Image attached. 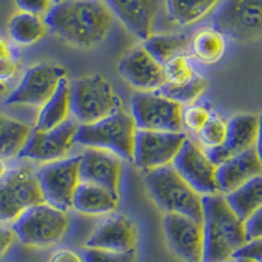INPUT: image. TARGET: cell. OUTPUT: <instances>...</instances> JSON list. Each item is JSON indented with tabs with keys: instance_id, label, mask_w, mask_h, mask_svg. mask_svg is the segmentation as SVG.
<instances>
[{
	"instance_id": "6da1fadb",
	"label": "cell",
	"mask_w": 262,
	"mask_h": 262,
	"mask_svg": "<svg viewBox=\"0 0 262 262\" xmlns=\"http://www.w3.org/2000/svg\"><path fill=\"white\" fill-rule=\"evenodd\" d=\"M48 29L76 48L101 43L111 32L113 13L104 0H62L45 15Z\"/></svg>"
},
{
	"instance_id": "7a4b0ae2",
	"label": "cell",
	"mask_w": 262,
	"mask_h": 262,
	"mask_svg": "<svg viewBox=\"0 0 262 262\" xmlns=\"http://www.w3.org/2000/svg\"><path fill=\"white\" fill-rule=\"evenodd\" d=\"M203 262H227L248 243L244 222L232 211L223 194L205 195Z\"/></svg>"
},
{
	"instance_id": "3957f363",
	"label": "cell",
	"mask_w": 262,
	"mask_h": 262,
	"mask_svg": "<svg viewBox=\"0 0 262 262\" xmlns=\"http://www.w3.org/2000/svg\"><path fill=\"white\" fill-rule=\"evenodd\" d=\"M144 184L152 201L165 214L185 215L203 223V196L184 181L172 165L147 172Z\"/></svg>"
},
{
	"instance_id": "277c9868",
	"label": "cell",
	"mask_w": 262,
	"mask_h": 262,
	"mask_svg": "<svg viewBox=\"0 0 262 262\" xmlns=\"http://www.w3.org/2000/svg\"><path fill=\"white\" fill-rule=\"evenodd\" d=\"M137 130L133 116L119 111L95 123L79 126L75 143L109 151L122 160L134 163Z\"/></svg>"
},
{
	"instance_id": "5b68a950",
	"label": "cell",
	"mask_w": 262,
	"mask_h": 262,
	"mask_svg": "<svg viewBox=\"0 0 262 262\" xmlns=\"http://www.w3.org/2000/svg\"><path fill=\"white\" fill-rule=\"evenodd\" d=\"M122 111V101L102 75H88L71 84V112L80 125H90Z\"/></svg>"
},
{
	"instance_id": "8992f818",
	"label": "cell",
	"mask_w": 262,
	"mask_h": 262,
	"mask_svg": "<svg viewBox=\"0 0 262 262\" xmlns=\"http://www.w3.org/2000/svg\"><path fill=\"white\" fill-rule=\"evenodd\" d=\"M67 228L69 215L46 202L28 209L12 224L16 237L23 244L36 248L59 243Z\"/></svg>"
},
{
	"instance_id": "52a82bcc",
	"label": "cell",
	"mask_w": 262,
	"mask_h": 262,
	"mask_svg": "<svg viewBox=\"0 0 262 262\" xmlns=\"http://www.w3.org/2000/svg\"><path fill=\"white\" fill-rule=\"evenodd\" d=\"M36 172L28 165L9 169L0 181V222H15L33 206L43 203Z\"/></svg>"
},
{
	"instance_id": "ba28073f",
	"label": "cell",
	"mask_w": 262,
	"mask_h": 262,
	"mask_svg": "<svg viewBox=\"0 0 262 262\" xmlns=\"http://www.w3.org/2000/svg\"><path fill=\"white\" fill-rule=\"evenodd\" d=\"M81 155L42 164L36 170L43 200L49 205L67 211L72 209L74 194L80 184Z\"/></svg>"
},
{
	"instance_id": "9c48e42d",
	"label": "cell",
	"mask_w": 262,
	"mask_h": 262,
	"mask_svg": "<svg viewBox=\"0 0 262 262\" xmlns=\"http://www.w3.org/2000/svg\"><path fill=\"white\" fill-rule=\"evenodd\" d=\"M215 29L238 42L262 37V0H227L212 17Z\"/></svg>"
},
{
	"instance_id": "30bf717a",
	"label": "cell",
	"mask_w": 262,
	"mask_h": 262,
	"mask_svg": "<svg viewBox=\"0 0 262 262\" xmlns=\"http://www.w3.org/2000/svg\"><path fill=\"white\" fill-rule=\"evenodd\" d=\"M131 116L138 130L180 133L182 105L158 92H138L131 98Z\"/></svg>"
},
{
	"instance_id": "8fae6325",
	"label": "cell",
	"mask_w": 262,
	"mask_h": 262,
	"mask_svg": "<svg viewBox=\"0 0 262 262\" xmlns=\"http://www.w3.org/2000/svg\"><path fill=\"white\" fill-rule=\"evenodd\" d=\"M64 78H67V71L62 66L38 63L25 71L21 81L9 93L6 102L9 105L43 106Z\"/></svg>"
},
{
	"instance_id": "7c38bea8",
	"label": "cell",
	"mask_w": 262,
	"mask_h": 262,
	"mask_svg": "<svg viewBox=\"0 0 262 262\" xmlns=\"http://www.w3.org/2000/svg\"><path fill=\"white\" fill-rule=\"evenodd\" d=\"M186 138L188 137L182 131L165 133L137 130L134 148L135 165L147 172L172 165L173 159L176 158Z\"/></svg>"
},
{
	"instance_id": "4fadbf2b",
	"label": "cell",
	"mask_w": 262,
	"mask_h": 262,
	"mask_svg": "<svg viewBox=\"0 0 262 262\" xmlns=\"http://www.w3.org/2000/svg\"><path fill=\"white\" fill-rule=\"evenodd\" d=\"M80 123L76 119H67L64 123L48 131L33 128L27 144L18 158L38 163H50L66 159L75 143V135Z\"/></svg>"
},
{
	"instance_id": "5bb4252c",
	"label": "cell",
	"mask_w": 262,
	"mask_h": 262,
	"mask_svg": "<svg viewBox=\"0 0 262 262\" xmlns=\"http://www.w3.org/2000/svg\"><path fill=\"white\" fill-rule=\"evenodd\" d=\"M172 167L202 196L219 194L216 167L207 159L203 148L189 138H186L176 158L173 159Z\"/></svg>"
},
{
	"instance_id": "9a60e30c",
	"label": "cell",
	"mask_w": 262,
	"mask_h": 262,
	"mask_svg": "<svg viewBox=\"0 0 262 262\" xmlns=\"http://www.w3.org/2000/svg\"><path fill=\"white\" fill-rule=\"evenodd\" d=\"M164 233L168 245L185 262H203L205 237L203 224L180 214H165Z\"/></svg>"
},
{
	"instance_id": "2e32d148",
	"label": "cell",
	"mask_w": 262,
	"mask_h": 262,
	"mask_svg": "<svg viewBox=\"0 0 262 262\" xmlns=\"http://www.w3.org/2000/svg\"><path fill=\"white\" fill-rule=\"evenodd\" d=\"M118 72L123 80L139 92H155L165 84L164 67L142 46H135L122 55Z\"/></svg>"
},
{
	"instance_id": "e0dca14e",
	"label": "cell",
	"mask_w": 262,
	"mask_h": 262,
	"mask_svg": "<svg viewBox=\"0 0 262 262\" xmlns=\"http://www.w3.org/2000/svg\"><path fill=\"white\" fill-rule=\"evenodd\" d=\"M122 164L121 159L109 151L86 148L81 154L80 182L98 185L118 194Z\"/></svg>"
},
{
	"instance_id": "ac0fdd59",
	"label": "cell",
	"mask_w": 262,
	"mask_h": 262,
	"mask_svg": "<svg viewBox=\"0 0 262 262\" xmlns=\"http://www.w3.org/2000/svg\"><path fill=\"white\" fill-rule=\"evenodd\" d=\"M138 235L131 219L125 215H112L97 226L91 237L86 240V248L128 252L135 250Z\"/></svg>"
},
{
	"instance_id": "d6986e66",
	"label": "cell",
	"mask_w": 262,
	"mask_h": 262,
	"mask_svg": "<svg viewBox=\"0 0 262 262\" xmlns=\"http://www.w3.org/2000/svg\"><path fill=\"white\" fill-rule=\"evenodd\" d=\"M104 3L135 37L146 41L151 36L160 0H104Z\"/></svg>"
},
{
	"instance_id": "ffe728a7",
	"label": "cell",
	"mask_w": 262,
	"mask_h": 262,
	"mask_svg": "<svg viewBox=\"0 0 262 262\" xmlns=\"http://www.w3.org/2000/svg\"><path fill=\"white\" fill-rule=\"evenodd\" d=\"M259 174H262V163L254 147L233 155L216 167L217 190L226 195Z\"/></svg>"
},
{
	"instance_id": "44dd1931",
	"label": "cell",
	"mask_w": 262,
	"mask_h": 262,
	"mask_svg": "<svg viewBox=\"0 0 262 262\" xmlns=\"http://www.w3.org/2000/svg\"><path fill=\"white\" fill-rule=\"evenodd\" d=\"M118 203V194L98 185L80 182L75 190L72 209L86 215H104L113 212Z\"/></svg>"
},
{
	"instance_id": "7402d4cb",
	"label": "cell",
	"mask_w": 262,
	"mask_h": 262,
	"mask_svg": "<svg viewBox=\"0 0 262 262\" xmlns=\"http://www.w3.org/2000/svg\"><path fill=\"white\" fill-rule=\"evenodd\" d=\"M71 112V84L69 79L60 80L57 91L41 106L34 128L41 131H48L64 123L69 119Z\"/></svg>"
},
{
	"instance_id": "603a6c76",
	"label": "cell",
	"mask_w": 262,
	"mask_h": 262,
	"mask_svg": "<svg viewBox=\"0 0 262 262\" xmlns=\"http://www.w3.org/2000/svg\"><path fill=\"white\" fill-rule=\"evenodd\" d=\"M259 116L254 114H237L227 122V137L224 146L232 155L254 148L258 139Z\"/></svg>"
},
{
	"instance_id": "cb8c5ba5",
	"label": "cell",
	"mask_w": 262,
	"mask_h": 262,
	"mask_svg": "<svg viewBox=\"0 0 262 262\" xmlns=\"http://www.w3.org/2000/svg\"><path fill=\"white\" fill-rule=\"evenodd\" d=\"M224 196L232 211L245 222L262 207V174L249 180Z\"/></svg>"
},
{
	"instance_id": "d4e9b609",
	"label": "cell",
	"mask_w": 262,
	"mask_h": 262,
	"mask_svg": "<svg viewBox=\"0 0 262 262\" xmlns=\"http://www.w3.org/2000/svg\"><path fill=\"white\" fill-rule=\"evenodd\" d=\"M32 131L33 127L28 123L0 114V158H18Z\"/></svg>"
},
{
	"instance_id": "484cf974",
	"label": "cell",
	"mask_w": 262,
	"mask_h": 262,
	"mask_svg": "<svg viewBox=\"0 0 262 262\" xmlns=\"http://www.w3.org/2000/svg\"><path fill=\"white\" fill-rule=\"evenodd\" d=\"M191 41L185 34H155L143 42V48L161 66L179 55H185Z\"/></svg>"
},
{
	"instance_id": "4316f807",
	"label": "cell",
	"mask_w": 262,
	"mask_h": 262,
	"mask_svg": "<svg viewBox=\"0 0 262 262\" xmlns=\"http://www.w3.org/2000/svg\"><path fill=\"white\" fill-rule=\"evenodd\" d=\"M48 27L39 16L18 12L8 23V34L16 45L30 46L45 37Z\"/></svg>"
},
{
	"instance_id": "83f0119b",
	"label": "cell",
	"mask_w": 262,
	"mask_h": 262,
	"mask_svg": "<svg viewBox=\"0 0 262 262\" xmlns=\"http://www.w3.org/2000/svg\"><path fill=\"white\" fill-rule=\"evenodd\" d=\"M226 36L215 28H202L194 34L191 39V53L205 64L221 60L226 53Z\"/></svg>"
},
{
	"instance_id": "f1b7e54d",
	"label": "cell",
	"mask_w": 262,
	"mask_h": 262,
	"mask_svg": "<svg viewBox=\"0 0 262 262\" xmlns=\"http://www.w3.org/2000/svg\"><path fill=\"white\" fill-rule=\"evenodd\" d=\"M217 3L219 0H165L170 18L182 27L200 21Z\"/></svg>"
},
{
	"instance_id": "f546056e",
	"label": "cell",
	"mask_w": 262,
	"mask_h": 262,
	"mask_svg": "<svg viewBox=\"0 0 262 262\" xmlns=\"http://www.w3.org/2000/svg\"><path fill=\"white\" fill-rule=\"evenodd\" d=\"M206 85H207V83H206L205 79L196 75L193 80L188 81V83L177 84V85L176 84L165 83L155 92L180 105H193L196 98L203 93Z\"/></svg>"
},
{
	"instance_id": "4dcf8cb0",
	"label": "cell",
	"mask_w": 262,
	"mask_h": 262,
	"mask_svg": "<svg viewBox=\"0 0 262 262\" xmlns=\"http://www.w3.org/2000/svg\"><path fill=\"white\" fill-rule=\"evenodd\" d=\"M164 67V75H165V83L168 84H184L193 80L196 76L190 62V58L185 55H179L173 58L169 62L165 63Z\"/></svg>"
},
{
	"instance_id": "1f68e13d",
	"label": "cell",
	"mask_w": 262,
	"mask_h": 262,
	"mask_svg": "<svg viewBox=\"0 0 262 262\" xmlns=\"http://www.w3.org/2000/svg\"><path fill=\"white\" fill-rule=\"evenodd\" d=\"M226 137L227 122H224L221 117L214 116V114H211L209 121H207V122L205 123V126L198 131V138H200L203 148H209V147L224 144Z\"/></svg>"
},
{
	"instance_id": "d6a6232c",
	"label": "cell",
	"mask_w": 262,
	"mask_h": 262,
	"mask_svg": "<svg viewBox=\"0 0 262 262\" xmlns=\"http://www.w3.org/2000/svg\"><path fill=\"white\" fill-rule=\"evenodd\" d=\"M84 262H135V250L128 252H112V250L85 248L83 252Z\"/></svg>"
},
{
	"instance_id": "836d02e7",
	"label": "cell",
	"mask_w": 262,
	"mask_h": 262,
	"mask_svg": "<svg viewBox=\"0 0 262 262\" xmlns=\"http://www.w3.org/2000/svg\"><path fill=\"white\" fill-rule=\"evenodd\" d=\"M211 113L203 105H189L185 111H182V125L190 131L198 133L209 121Z\"/></svg>"
},
{
	"instance_id": "e575fe53",
	"label": "cell",
	"mask_w": 262,
	"mask_h": 262,
	"mask_svg": "<svg viewBox=\"0 0 262 262\" xmlns=\"http://www.w3.org/2000/svg\"><path fill=\"white\" fill-rule=\"evenodd\" d=\"M16 6L21 12L32 15H46L55 4L54 0H15Z\"/></svg>"
},
{
	"instance_id": "d590c367",
	"label": "cell",
	"mask_w": 262,
	"mask_h": 262,
	"mask_svg": "<svg viewBox=\"0 0 262 262\" xmlns=\"http://www.w3.org/2000/svg\"><path fill=\"white\" fill-rule=\"evenodd\" d=\"M244 227L248 242L262 238V207L248 217L244 222Z\"/></svg>"
},
{
	"instance_id": "8d00e7d4",
	"label": "cell",
	"mask_w": 262,
	"mask_h": 262,
	"mask_svg": "<svg viewBox=\"0 0 262 262\" xmlns=\"http://www.w3.org/2000/svg\"><path fill=\"white\" fill-rule=\"evenodd\" d=\"M244 257V258H250L256 262H262V238L252 240L233 254V258Z\"/></svg>"
},
{
	"instance_id": "74e56055",
	"label": "cell",
	"mask_w": 262,
	"mask_h": 262,
	"mask_svg": "<svg viewBox=\"0 0 262 262\" xmlns=\"http://www.w3.org/2000/svg\"><path fill=\"white\" fill-rule=\"evenodd\" d=\"M203 152H205V155L207 156V159L214 164L215 167H219L221 164L226 163L228 159H231L233 156L232 154H231V151H229L224 144L209 147V148H203Z\"/></svg>"
},
{
	"instance_id": "f35d334b",
	"label": "cell",
	"mask_w": 262,
	"mask_h": 262,
	"mask_svg": "<svg viewBox=\"0 0 262 262\" xmlns=\"http://www.w3.org/2000/svg\"><path fill=\"white\" fill-rule=\"evenodd\" d=\"M18 72V63L16 59H2L0 60V81L7 83L13 79Z\"/></svg>"
},
{
	"instance_id": "ab89813d",
	"label": "cell",
	"mask_w": 262,
	"mask_h": 262,
	"mask_svg": "<svg viewBox=\"0 0 262 262\" xmlns=\"http://www.w3.org/2000/svg\"><path fill=\"white\" fill-rule=\"evenodd\" d=\"M16 240V235L12 228L0 226V258H3Z\"/></svg>"
},
{
	"instance_id": "60d3db41",
	"label": "cell",
	"mask_w": 262,
	"mask_h": 262,
	"mask_svg": "<svg viewBox=\"0 0 262 262\" xmlns=\"http://www.w3.org/2000/svg\"><path fill=\"white\" fill-rule=\"evenodd\" d=\"M50 262H84V258L74 250L62 249L51 256Z\"/></svg>"
},
{
	"instance_id": "b9f144b4",
	"label": "cell",
	"mask_w": 262,
	"mask_h": 262,
	"mask_svg": "<svg viewBox=\"0 0 262 262\" xmlns=\"http://www.w3.org/2000/svg\"><path fill=\"white\" fill-rule=\"evenodd\" d=\"M2 59H16V50L13 42L0 36V60Z\"/></svg>"
},
{
	"instance_id": "7bdbcfd3",
	"label": "cell",
	"mask_w": 262,
	"mask_h": 262,
	"mask_svg": "<svg viewBox=\"0 0 262 262\" xmlns=\"http://www.w3.org/2000/svg\"><path fill=\"white\" fill-rule=\"evenodd\" d=\"M256 151L258 154V158L262 163V114L259 116V131H258V139L256 143Z\"/></svg>"
},
{
	"instance_id": "ee69618b",
	"label": "cell",
	"mask_w": 262,
	"mask_h": 262,
	"mask_svg": "<svg viewBox=\"0 0 262 262\" xmlns=\"http://www.w3.org/2000/svg\"><path fill=\"white\" fill-rule=\"evenodd\" d=\"M8 172H9V168L8 165H7L6 160L0 158V181L7 176V173Z\"/></svg>"
},
{
	"instance_id": "f6af8a7d",
	"label": "cell",
	"mask_w": 262,
	"mask_h": 262,
	"mask_svg": "<svg viewBox=\"0 0 262 262\" xmlns=\"http://www.w3.org/2000/svg\"><path fill=\"white\" fill-rule=\"evenodd\" d=\"M7 91H8V88H7V84L6 83H2L0 81V97H3V96L7 95Z\"/></svg>"
},
{
	"instance_id": "bcb514c9",
	"label": "cell",
	"mask_w": 262,
	"mask_h": 262,
	"mask_svg": "<svg viewBox=\"0 0 262 262\" xmlns=\"http://www.w3.org/2000/svg\"><path fill=\"white\" fill-rule=\"evenodd\" d=\"M236 262H256L250 258H244V257H238V258H235Z\"/></svg>"
},
{
	"instance_id": "7dc6e473",
	"label": "cell",
	"mask_w": 262,
	"mask_h": 262,
	"mask_svg": "<svg viewBox=\"0 0 262 262\" xmlns=\"http://www.w3.org/2000/svg\"><path fill=\"white\" fill-rule=\"evenodd\" d=\"M54 2H55V4H57V3H59V2H62V0H54Z\"/></svg>"
}]
</instances>
